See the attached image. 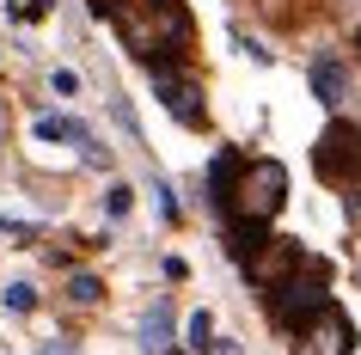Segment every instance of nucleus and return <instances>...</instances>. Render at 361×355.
<instances>
[{
	"instance_id": "f257e3e1",
	"label": "nucleus",
	"mask_w": 361,
	"mask_h": 355,
	"mask_svg": "<svg viewBox=\"0 0 361 355\" xmlns=\"http://www.w3.org/2000/svg\"><path fill=\"white\" fill-rule=\"evenodd\" d=\"M116 31L141 61H184L196 43L184 0H123L116 6Z\"/></svg>"
},
{
	"instance_id": "f03ea898",
	"label": "nucleus",
	"mask_w": 361,
	"mask_h": 355,
	"mask_svg": "<svg viewBox=\"0 0 361 355\" xmlns=\"http://www.w3.org/2000/svg\"><path fill=\"white\" fill-rule=\"evenodd\" d=\"M282 203H288V172H282V160H239L227 196H221L227 221H251V227H269L276 215H282Z\"/></svg>"
},
{
	"instance_id": "7ed1b4c3",
	"label": "nucleus",
	"mask_w": 361,
	"mask_h": 355,
	"mask_svg": "<svg viewBox=\"0 0 361 355\" xmlns=\"http://www.w3.org/2000/svg\"><path fill=\"white\" fill-rule=\"evenodd\" d=\"M324 300H331V263H324V258H306V251H300V263H294V270L269 288V318L294 331L300 318L319 313Z\"/></svg>"
},
{
	"instance_id": "20e7f679",
	"label": "nucleus",
	"mask_w": 361,
	"mask_h": 355,
	"mask_svg": "<svg viewBox=\"0 0 361 355\" xmlns=\"http://www.w3.org/2000/svg\"><path fill=\"white\" fill-rule=\"evenodd\" d=\"M312 172H319L324 184H355L361 178V129L355 123H324L319 148H312Z\"/></svg>"
},
{
	"instance_id": "39448f33",
	"label": "nucleus",
	"mask_w": 361,
	"mask_h": 355,
	"mask_svg": "<svg viewBox=\"0 0 361 355\" xmlns=\"http://www.w3.org/2000/svg\"><path fill=\"white\" fill-rule=\"evenodd\" d=\"M349 349H355V325H349L331 300H324L312 318L294 325V355H349Z\"/></svg>"
},
{
	"instance_id": "423d86ee",
	"label": "nucleus",
	"mask_w": 361,
	"mask_h": 355,
	"mask_svg": "<svg viewBox=\"0 0 361 355\" xmlns=\"http://www.w3.org/2000/svg\"><path fill=\"white\" fill-rule=\"evenodd\" d=\"M153 86H159V104H166L184 129H202L209 123V111H202V86H196L190 74H178V61H147Z\"/></svg>"
},
{
	"instance_id": "0eeeda50",
	"label": "nucleus",
	"mask_w": 361,
	"mask_h": 355,
	"mask_svg": "<svg viewBox=\"0 0 361 355\" xmlns=\"http://www.w3.org/2000/svg\"><path fill=\"white\" fill-rule=\"evenodd\" d=\"M306 80H312V98H319L324 111H337V104H349V68H343V56H312V68H306Z\"/></svg>"
},
{
	"instance_id": "6e6552de",
	"label": "nucleus",
	"mask_w": 361,
	"mask_h": 355,
	"mask_svg": "<svg viewBox=\"0 0 361 355\" xmlns=\"http://www.w3.org/2000/svg\"><path fill=\"white\" fill-rule=\"evenodd\" d=\"M294 263H300V245H294V239H264V251H257V258L245 263V276L269 294V288H276V282H282L288 270H294Z\"/></svg>"
},
{
	"instance_id": "1a4fd4ad",
	"label": "nucleus",
	"mask_w": 361,
	"mask_h": 355,
	"mask_svg": "<svg viewBox=\"0 0 361 355\" xmlns=\"http://www.w3.org/2000/svg\"><path fill=\"white\" fill-rule=\"evenodd\" d=\"M141 355H171V294H159L147 306V313H141Z\"/></svg>"
},
{
	"instance_id": "9d476101",
	"label": "nucleus",
	"mask_w": 361,
	"mask_h": 355,
	"mask_svg": "<svg viewBox=\"0 0 361 355\" xmlns=\"http://www.w3.org/2000/svg\"><path fill=\"white\" fill-rule=\"evenodd\" d=\"M68 294H74V306H98V300H104V282L80 270V276H68Z\"/></svg>"
},
{
	"instance_id": "9b49d317",
	"label": "nucleus",
	"mask_w": 361,
	"mask_h": 355,
	"mask_svg": "<svg viewBox=\"0 0 361 355\" xmlns=\"http://www.w3.org/2000/svg\"><path fill=\"white\" fill-rule=\"evenodd\" d=\"M0 306H6V313H31V306H37V288H31V282H6V288H0Z\"/></svg>"
},
{
	"instance_id": "f8f14e48",
	"label": "nucleus",
	"mask_w": 361,
	"mask_h": 355,
	"mask_svg": "<svg viewBox=\"0 0 361 355\" xmlns=\"http://www.w3.org/2000/svg\"><path fill=\"white\" fill-rule=\"evenodd\" d=\"M209 337H214V318H209V313H196V318H190V331H184V349H190V355H209Z\"/></svg>"
},
{
	"instance_id": "ddd939ff",
	"label": "nucleus",
	"mask_w": 361,
	"mask_h": 355,
	"mask_svg": "<svg viewBox=\"0 0 361 355\" xmlns=\"http://www.w3.org/2000/svg\"><path fill=\"white\" fill-rule=\"evenodd\" d=\"M6 13H13V19H49V13H56V0H6Z\"/></svg>"
},
{
	"instance_id": "4468645a",
	"label": "nucleus",
	"mask_w": 361,
	"mask_h": 355,
	"mask_svg": "<svg viewBox=\"0 0 361 355\" xmlns=\"http://www.w3.org/2000/svg\"><path fill=\"white\" fill-rule=\"evenodd\" d=\"M31 135H37V141H68V116H37Z\"/></svg>"
},
{
	"instance_id": "2eb2a0df",
	"label": "nucleus",
	"mask_w": 361,
	"mask_h": 355,
	"mask_svg": "<svg viewBox=\"0 0 361 355\" xmlns=\"http://www.w3.org/2000/svg\"><path fill=\"white\" fill-rule=\"evenodd\" d=\"M104 215H111V221L129 215V184H111V190H104Z\"/></svg>"
},
{
	"instance_id": "dca6fc26",
	"label": "nucleus",
	"mask_w": 361,
	"mask_h": 355,
	"mask_svg": "<svg viewBox=\"0 0 361 355\" xmlns=\"http://www.w3.org/2000/svg\"><path fill=\"white\" fill-rule=\"evenodd\" d=\"M153 208H159V221H178V196H171V184H166V178L153 184Z\"/></svg>"
},
{
	"instance_id": "f3484780",
	"label": "nucleus",
	"mask_w": 361,
	"mask_h": 355,
	"mask_svg": "<svg viewBox=\"0 0 361 355\" xmlns=\"http://www.w3.org/2000/svg\"><path fill=\"white\" fill-rule=\"evenodd\" d=\"M111 111H116V123H123V129H129L135 141H141V123H135V104H129V98L116 92V98H111Z\"/></svg>"
},
{
	"instance_id": "a211bd4d",
	"label": "nucleus",
	"mask_w": 361,
	"mask_h": 355,
	"mask_svg": "<svg viewBox=\"0 0 361 355\" xmlns=\"http://www.w3.org/2000/svg\"><path fill=\"white\" fill-rule=\"evenodd\" d=\"M49 86H56L61 98H74V92H80V74H74V68H56V74H49Z\"/></svg>"
},
{
	"instance_id": "6ab92c4d",
	"label": "nucleus",
	"mask_w": 361,
	"mask_h": 355,
	"mask_svg": "<svg viewBox=\"0 0 361 355\" xmlns=\"http://www.w3.org/2000/svg\"><path fill=\"white\" fill-rule=\"evenodd\" d=\"M209 355H239V343H233V337H221V343H209Z\"/></svg>"
},
{
	"instance_id": "aec40b11",
	"label": "nucleus",
	"mask_w": 361,
	"mask_h": 355,
	"mask_svg": "<svg viewBox=\"0 0 361 355\" xmlns=\"http://www.w3.org/2000/svg\"><path fill=\"white\" fill-rule=\"evenodd\" d=\"M0 148H6V98H0Z\"/></svg>"
},
{
	"instance_id": "412c9836",
	"label": "nucleus",
	"mask_w": 361,
	"mask_h": 355,
	"mask_svg": "<svg viewBox=\"0 0 361 355\" xmlns=\"http://www.w3.org/2000/svg\"><path fill=\"white\" fill-rule=\"evenodd\" d=\"M43 355H80V349H61V343H49V349H43Z\"/></svg>"
},
{
	"instance_id": "4be33fe9",
	"label": "nucleus",
	"mask_w": 361,
	"mask_h": 355,
	"mask_svg": "<svg viewBox=\"0 0 361 355\" xmlns=\"http://www.w3.org/2000/svg\"><path fill=\"white\" fill-rule=\"evenodd\" d=\"M355 43H361V37H355Z\"/></svg>"
}]
</instances>
